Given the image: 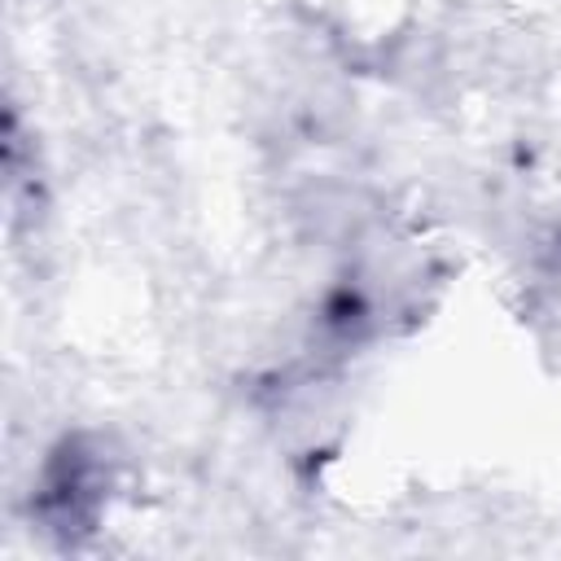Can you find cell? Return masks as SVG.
<instances>
[{"instance_id":"6da1fadb","label":"cell","mask_w":561,"mask_h":561,"mask_svg":"<svg viewBox=\"0 0 561 561\" xmlns=\"http://www.w3.org/2000/svg\"><path fill=\"white\" fill-rule=\"evenodd\" d=\"M118 491V451L92 430H66L35 469L31 522L57 548H83L110 517Z\"/></svg>"}]
</instances>
